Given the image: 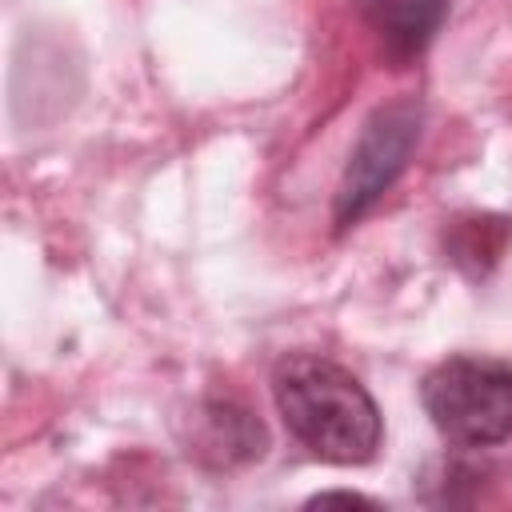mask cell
<instances>
[{"instance_id":"6da1fadb","label":"cell","mask_w":512,"mask_h":512,"mask_svg":"<svg viewBox=\"0 0 512 512\" xmlns=\"http://www.w3.org/2000/svg\"><path fill=\"white\" fill-rule=\"evenodd\" d=\"M272 400L284 428L324 464H368L380 452L384 420L368 388L316 352L284 356L272 372Z\"/></svg>"},{"instance_id":"7a4b0ae2","label":"cell","mask_w":512,"mask_h":512,"mask_svg":"<svg viewBox=\"0 0 512 512\" xmlns=\"http://www.w3.org/2000/svg\"><path fill=\"white\" fill-rule=\"evenodd\" d=\"M420 404L448 444H504L512 440V364L488 356H448L424 376Z\"/></svg>"},{"instance_id":"3957f363","label":"cell","mask_w":512,"mask_h":512,"mask_svg":"<svg viewBox=\"0 0 512 512\" xmlns=\"http://www.w3.org/2000/svg\"><path fill=\"white\" fill-rule=\"evenodd\" d=\"M420 128H424L420 100L380 104L364 120L360 140H356V148L348 156V168L340 176V188H336V204H332L336 232L352 228L396 184V176L404 172V164H408V156L420 140Z\"/></svg>"},{"instance_id":"277c9868","label":"cell","mask_w":512,"mask_h":512,"mask_svg":"<svg viewBox=\"0 0 512 512\" xmlns=\"http://www.w3.org/2000/svg\"><path fill=\"white\" fill-rule=\"evenodd\" d=\"M356 8L396 64L416 60L448 16V0H356Z\"/></svg>"},{"instance_id":"5b68a950","label":"cell","mask_w":512,"mask_h":512,"mask_svg":"<svg viewBox=\"0 0 512 512\" xmlns=\"http://www.w3.org/2000/svg\"><path fill=\"white\" fill-rule=\"evenodd\" d=\"M268 448V432L264 424L256 420L252 408H244L240 400H228V396H216V400H204L200 408V456H208L212 464H248V460H260Z\"/></svg>"},{"instance_id":"8992f818","label":"cell","mask_w":512,"mask_h":512,"mask_svg":"<svg viewBox=\"0 0 512 512\" xmlns=\"http://www.w3.org/2000/svg\"><path fill=\"white\" fill-rule=\"evenodd\" d=\"M508 240H512V220H508V216H496V212H468V216H456V220L448 224L444 252H448V260H452L464 276L480 280V276H488V272L500 264Z\"/></svg>"},{"instance_id":"52a82bcc","label":"cell","mask_w":512,"mask_h":512,"mask_svg":"<svg viewBox=\"0 0 512 512\" xmlns=\"http://www.w3.org/2000/svg\"><path fill=\"white\" fill-rule=\"evenodd\" d=\"M308 504H376L372 496H364V492H316Z\"/></svg>"}]
</instances>
